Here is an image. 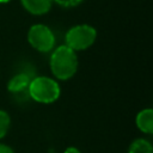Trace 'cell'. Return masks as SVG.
I'll return each mask as SVG.
<instances>
[{"mask_svg": "<svg viewBox=\"0 0 153 153\" xmlns=\"http://www.w3.org/2000/svg\"><path fill=\"white\" fill-rule=\"evenodd\" d=\"M27 41L30 45L41 51L48 53L51 51L55 45V36L49 26L44 24H35L29 29Z\"/></svg>", "mask_w": 153, "mask_h": 153, "instance_id": "277c9868", "label": "cell"}, {"mask_svg": "<svg viewBox=\"0 0 153 153\" xmlns=\"http://www.w3.org/2000/svg\"><path fill=\"white\" fill-rule=\"evenodd\" d=\"M136 126L145 134L153 133V111H152V109H143L137 114Z\"/></svg>", "mask_w": 153, "mask_h": 153, "instance_id": "52a82bcc", "label": "cell"}, {"mask_svg": "<svg viewBox=\"0 0 153 153\" xmlns=\"http://www.w3.org/2000/svg\"><path fill=\"white\" fill-rule=\"evenodd\" d=\"M97 38V31L88 24H79L71 27L65 36V42L68 48L75 53L90 48Z\"/></svg>", "mask_w": 153, "mask_h": 153, "instance_id": "3957f363", "label": "cell"}, {"mask_svg": "<svg viewBox=\"0 0 153 153\" xmlns=\"http://www.w3.org/2000/svg\"><path fill=\"white\" fill-rule=\"evenodd\" d=\"M31 79L27 74L25 73H18L14 76H12V79L8 81L7 84V88L10 92L17 94V93H23V92H27V87L30 84Z\"/></svg>", "mask_w": 153, "mask_h": 153, "instance_id": "8992f818", "label": "cell"}, {"mask_svg": "<svg viewBox=\"0 0 153 153\" xmlns=\"http://www.w3.org/2000/svg\"><path fill=\"white\" fill-rule=\"evenodd\" d=\"M50 69L59 80L71 79L78 69V56L66 44L55 48L50 56Z\"/></svg>", "mask_w": 153, "mask_h": 153, "instance_id": "6da1fadb", "label": "cell"}, {"mask_svg": "<svg viewBox=\"0 0 153 153\" xmlns=\"http://www.w3.org/2000/svg\"><path fill=\"white\" fill-rule=\"evenodd\" d=\"M0 153H14V151L10 146L5 143H0Z\"/></svg>", "mask_w": 153, "mask_h": 153, "instance_id": "8fae6325", "label": "cell"}, {"mask_svg": "<svg viewBox=\"0 0 153 153\" xmlns=\"http://www.w3.org/2000/svg\"><path fill=\"white\" fill-rule=\"evenodd\" d=\"M8 1H11V0H0V4H7Z\"/></svg>", "mask_w": 153, "mask_h": 153, "instance_id": "4fadbf2b", "label": "cell"}, {"mask_svg": "<svg viewBox=\"0 0 153 153\" xmlns=\"http://www.w3.org/2000/svg\"><path fill=\"white\" fill-rule=\"evenodd\" d=\"M10 124H11V120L8 114L4 110H0V139L7 134L10 129Z\"/></svg>", "mask_w": 153, "mask_h": 153, "instance_id": "9c48e42d", "label": "cell"}, {"mask_svg": "<svg viewBox=\"0 0 153 153\" xmlns=\"http://www.w3.org/2000/svg\"><path fill=\"white\" fill-rule=\"evenodd\" d=\"M60 93L61 90L59 82L55 79L44 75L31 79L27 87L29 97L42 104L54 103L60 97Z\"/></svg>", "mask_w": 153, "mask_h": 153, "instance_id": "7a4b0ae2", "label": "cell"}, {"mask_svg": "<svg viewBox=\"0 0 153 153\" xmlns=\"http://www.w3.org/2000/svg\"><path fill=\"white\" fill-rule=\"evenodd\" d=\"M128 153H153V147L149 141L145 139H136L131 142Z\"/></svg>", "mask_w": 153, "mask_h": 153, "instance_id": "ba28073f", "label": "cell"}, {"mask_svg": "<svg viewBox=\"0 0 153 153\" xmlns=\"http://www.w3.org/2000/svg\"><path fill=\"white\" fill-rule=\"evenodd\" d=\"M23 7L33 16H42L49 12L54 0H20Z\"/></svg>", "mask_w": 153, "mask_h": 153, "instance_id": "5b68a950", "label": "cell"}, {"mask_svg": "<svg viewBox=\"0 0 153 153\" xmlns=\"http://www.w3.org/2000/svg\"><path fill=\"white\" fill-rule=\"evenodd\" d=\"M54 2L62 7H75L80 2H82V0H54Z\"/></svg>", "mask_w": 153, "mask_h": 153, "instance_id": "30bf717a", "label": "cell"}, {"mask_svg": "<svg viewBox=\"0 0 153 153\" xmlns=\"http://www.w3.org/2000/svg\"><path fill=\"white\" fill-rule=\"evenodd\" d=\"M65 153H80V151L78 148H75V147H68L65 151Z\"/></svg>", "mask_w": 153, "mask_h": 153, "instance_id": "7c38bea8", "label": "cell"}]
</instances>
